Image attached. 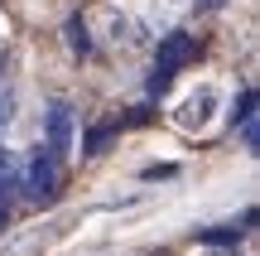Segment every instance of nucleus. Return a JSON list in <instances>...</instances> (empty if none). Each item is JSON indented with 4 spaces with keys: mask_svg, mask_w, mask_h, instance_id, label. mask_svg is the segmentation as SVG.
Here are the masks:
<instances>
[{
    "mask_svg": "<svg viewBox=\"0 0 260 256\" xmlns=\"http://www.w3.org/2000/svg\"><path fill=\"white\" fill-rule=\"evenodd\" d=\"M73 135H77V121H73V102H48L44 111V150L53 155V160H63L68 150H73Z\"/></svg>",
    "mask_w": 260,
    "mask_h": 256,
    "instance_id": "obj_3",
    "label": "nucleus"
},
{
    "mask_svg": "<svg viewBox=\"0 0 260 256\" xmlns=\"http://www.w3.org/2000/svg\"><path fill=\"white\" fill-rule=\"evenodd\" d=\"M198 242H207V247H236L241 242V227H207Z\"/></svg>",
    "mask_w": 260,
    "mask_h": 256,
    "instance_id": "obj_8",
    "label": "nucleus"
},
{
    "mask_svg": "<svg viewBox=\"0 0 260 256\" xmlns=\"http://www.w3.org/2000/svg\"><path fill=\"white\" fill-rule=\"evenodd\" d=\"M15 189H19V160L10 150H0V203H5Z\"/></svg>",
    "mask_w": 260,
    "mask_h": 256,
    "instance_id": "obj_7",
    "label": "nucleus"
},
{
    "mask_svg": "<svg viewBox=\"0 0 260 256\" xmlns=\"http://www.w3.org/2000/svg\"><path fill=\"white\" fill-rule=\"evenodd\" d=\"M198 5H203V10H217V5H226V0H198Z\"/></svg>",
    "mask_w": 260,
    "mask_h": 256,
    "instance_id": "obj_12",
    "label": "nucleus"
},
{
    "mask_svg": "<svg viewBox=\"0 0 260 256\" xmlns=\"http://www.w3.org/2000/svg\"><path fill=\"white\" fill-rule=\"evenodd\" d=\"M10 121H15V92H10V82L0 77V131H5Z\"/></svg>",
    "mask_w": 260,
    "mask_h": 256,
    "instance_id": "obj_9",
    "label": "nucleus"
},
{
    "mask_svg": "<svg viewBox=\"0 0 260 256\" xmlns=\"http://www.w3.org/2000/svg\"><path fill=\"white\" fill-rule=\"evenodd\" d=\"M111 135H116V121H96L92 131H87V140H82V155H87V160H92V155H106Z\"/></svg>",
    "mask_w": 260,
    "mask_h": 256,
    "instance_id": "obj_6",
    "label": "nucleus"
},
{
    "mask_svg": "<svg viewBox=\"0 0 260 256\" xmlns=\"http://www.w3.org/2000/svg\"><path fill=\"white\" fill-rule=\"evenodd\" d=\"M178 164H154V169H145V179H174Z\"/></svg>",
    "mask_w": 260,
    "mask_h": 256,
    "instance_id": "obj_11",
    "label": "nucleus"
},
{
    "mask_svg": "<svg viewBox=\"0 0 260 256\" xmlns=\"http://www.w3.org/2000/svg\"><path fill=\"white\" fill-rule=\"evenodd\" d=\"M212 116H217V87H193V92L174 106V126H178V131H188V135H193V131H207Z\"/></svg>",
    "mask_w": 260,
    "mask_h": 256,
    "instance_id": "obj_2",
    "label": "nucleus"
},
{
    "mask_svg": "<svg viewBox=\"0 0 260 256\" xmlns=\"http://www.w3.org/2000/svg\"><path fill=\"white\" fill-rule=\"evenodd\" d=\"M232 121H255V92H241V97H236V111H232Z\"/></svg>",
    "mask_w": 260,
    "mask_h": 256,
    "instance_id": "obj_10",
    "label": "nucleus"
},
{
    "mask_svg": "<svg viewBox=\"0 0 260 256\" xmlns=\"http://www.w3.org/2000/svg\"><path fill=\"white\" fill-rule=\"evenodd\" d=\"M217 256H232V251H217Z\"/></svg>",
    "mask_w": 260,
    "mask_h": 256,
    "instance_id": "obj_14",
    "label": "nucleus"
},
{
    "mask_svg": "<svg viewBox=\"0 0 260 256\" xmlns=\"http://www.w3.org/2000/svg\"><path fill=\"white\" fill-rule=\"evenodd\" d=\"M63 39H68V53H73L77 63H82V58L92 53V29H87V19H82V15H68Z\"/></svg>",
    "mask_w": 260,
    "mask_h": 256,
    "instance_id": "obj_5",
    "label": "nucleus"
},
{
    "mask_svg": "<svg viewBox=\"0 0 260 256\" xmlns=\"http://www.w3.org/2000/svg\"><path fill=\"white\" fill-rule=\"evenodd\" d=\"M0 227H5V203H0Z\"/></svg>",
    "mask_w": 260,
    "mask_h": 256,
    "instance_id": "obj_13",
    "label": "nucleus"
},
{
    "mask_svg": "<svg viewBox=\"0 0 260 256\" xmlns=\"http://www.w3.org/2000/svg\"><path fill=\"white\" fill-rule=\"evenodd\" d=\"M19 189L29 193V198H53L58 189H63V160H53L48 150H34L29 155V164L19 169Z\"/></svg>",
    "mask_w": 260,
    "mask_h": 256,
    "instance_id": "obj_1",
    "label": "nucleus"
},
{
    "mask_svg": "<svg viewBox=\"0 0 260 256\" xmlns=\"http://www.w3.org/2000/svg\"><path fill=\"white\" fill-rule=\"evenodd\" d=\"M188 53H193V39H188L183 29H174V34H164V39H159V73L149 77V87L159 92V87H164L169 77H174L178 68H183V58H188Z\"/></svg>",
    "mask_w": 260,
    "mask_h": 256,
    "instance_id": "obj_4",
    "label": "nucleus"
}]
</instances>
